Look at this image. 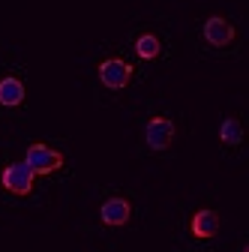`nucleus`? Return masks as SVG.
<instances>
[{
  "mask_svg": "<svg viewBox=\"0 0 249 252\" xmlns=\"http://www.w3.org/2000/svg\"><path fill=\"white\" fill-rule=\"evenodd\" d=\"M33 168H30L27 162H12V165H6L3 168V189H9V192H15V195H27L30 189H33Z\"/></svg>",
  "mask_w": 249,
  "mask_h": 252,
  "instance_id": "2",
  "label": "nucleus"
},
{
  "mask_svg": "<svg viewBox=\"0 0 249 252\" xmlns=\"http://www.w3.org/2000/svg\"><path fill=\"white\" fill-rule=\"evenodd\" d=\"M204 39H207L210 45H216V48L228 45V42L234 39V27H231V21H225L222 15H210V18L204 21Z\"/></svg>",
  "mask_w": 249,
  "mask_h": 252,
  "instance_id": "5",
  "label": "nucleus"
},
{
  "mask_svg": "<svg viewBox=\"0 0 249 252\" xmlns=\"http://www.w3.org/2000/svg\"><path fill=\"white\" fill-rule=\"evenodd\" d=\"M171 138H174V123L168 117H150L147 120V126H144V141H147V147L165 150L171 144Z\"/></svg>",
  "mask_w": 249,
  "mask_h": 252,
  "instance_id": "4",
  "label": "nucleus"
},
{
  "mask_svg": "<svg viewBox=\"0 0 249 252\" xmlns=\"http://www.w3.org/2000/svg\"><path fill=\"white\" fill-rule=\"evenodd\" d=\"M159 39L153 36V33H141L138 39H135V51H138V57H144V60H153L159 54Z\"/></svg>",
  "mask_w": 249,
  "mask_h": 252,
  "instance_id": "10",
  "label": "nucleus"
},
{
  "mask_svg": "<svg viewBox=\"0 0 249 252\" xmlns=\"http://www.w3.org/2000/svg\"><path fill=\"white\" fill-rule=\"evenodd\" d=\"M189 228H192L195 237H213L216 231H219V213H216V210H207V207L198 210V213L192 216Z\"/></svg>",
  "mask_w": 249,
  "mask_h": 252,
  "instance_id": "7",
  "label": "nucleus"
},
{
  "mask_svg": "<svg viewBox=\"0 0 249 252\" xmlns=\"http://www.w3.org/2000/svg\"><path fill=\"white\" fill-rule=\"evenodd\" d=\"M129 213H132V207H129V201L126 198H108L102 207H99V216H102V222L105 225H126L129 222Z\"/></svg>",
  "mask_w": 249,
  "mask_h": 252,
  "instance_id": "6",
  "label": "nucleus"
},
{
  "mask_svg": "<svg viewBox=\"0 0 249 252\" xmlns=\"http://www.w3.org/2000/svg\"><path fill=\"white\" fill-rule=\"evenodd\" d=\"M99 78H102L105 87L120 90V87H126V84H129V78H132V66H129L126 60H120V57H108V60L99 63Z\"/></svg>",
  "mask_w": 249,
  "mask_h": 252,
  "instance_id": "3",
  "label": "nucleus"
},
{
  "mask_svg": "<svg viewBox=\"0 0 249 252\" xmlns=\"http://www.w3.org/2000/svg\"><path fill=\"white\" fill-rule=\"evenodd\" d=\"M219 138H222L225 144H240V141H243V126H240V120L225 117L222 126H219Z\"/></svg>",
  "mask_w": 249,
  "mask_h": 252,
  "instance_id": "9",
  "label": "nucleus"
},
{
  "mask_svg": "<svg viewBox=\"0 0 249 252\" xmlns=\"http://www.w3.org/2000/svg\"><path fill=\"white\" fill-rule=\"evenodd\" d=\"M24 99V84L18 78H0V105H18Z\"/></svg>",
  "mask_w": 249,
  "mask_h": 252,
  "instance_id": "8",
  "label": "nucleus"
},
{
  "mask_svg": "<svg viewBox=\"0 0 249 252\" xmlns=\"http://www.w3.org/2000/svg\"><path fill=\"white\" fill-rule=\"evenodd\" d=\"M24 162L33 168V174H48V171H54V168L63 165V153L51 150L45 144H30L27 153H24Z\"/></svg>",
  "mask_w": 249,
  "mask_h": 252,
  "instance_id": "1",
  "label": "nucleus"
}]
</instances>
